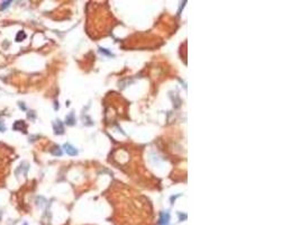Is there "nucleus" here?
I'll list each match as a JSON object with an SVG mask.
<instances>
[{
    "label": "nucleus",
    "mask_w": 300,
    "mask_h": 225,
    "mask_svg": "<svg viewBox=\"0 0 300 225\" xmlns=\"http://www.w3.org/2000/svg\"><path fill=\"white\" fill-rule=\"evenodd\" d=\"M64 150H65V152L69 154V155H77V154H78L77 149H75L74 147L70 145V144H65V145H64Z\"/></svg>",
    "instance_id": "nucleus-2"
},
{
    "label": "nucleus",
    "mask_w": 300,
    "mask_h": 225,
    "mask_svg": "<svg viewBox=\"0 0 300 225\" xmlns=\"http://www.w3.org/2000/svg\"><path fill=\"white\" fill-rule=\"evenodd\" d=\"M14 128L15 130H19V131H23V132H25V128H26V125H25V123H24L23 121H18L16 122L15 124H14Z\"/></svg>",
    "instance_id": "nucleus-3"
},
{
    "label": "nucleus",
    "mask_w": 300,
    "mask_h": 225,
    "mask_svg": "<svg viewBox=\"0 0 300 225\" xmlns=\"http://www.w3.org/2000/svg\"><path fill=\"white\" fill-rule=\"evenodd\" d=\"M10 1H2V5H1V9H6L7 7L9 6L10 5Z\"/></svg>",
    "instance_id": "nucleus-7"
},
{
    "label": "nucleus",
    "mask_w": 300,
    "mask_h": 225,
    "mask_svg": "<svg viewBox=\"0 0 300 225\" xmlns=\"http://www.w3.org/2000/svg\"><path fill=\"white\" fill-rule=\"evenodd\" d=\"M5 130H6V127H5V125H3V122H0V131L3 132Z\"/></svg>",
    "instance_id": "nucleus-8"
},
{
    "label": "nucleus",
    "mask_w": 300,
    "mask_h": 225,
    "mask_svg": "<svg viewBox=\"0 0 300 225\" xmlns=\"http://www.w3.org/2000/svg\"><path fill=\"white\" fill-rule=\"evenodd\" d=\"M54 130H55V132L57 134H62L63 133V131H64V128H63V125H62V123L60 121H57L56 122V124L54 125Z\"/></svg>",
    "instance_id": "nucleus-4"
},
{
    "label": "nucleus",
    "mask_w": 300,
    "mask_h": 225,
    "mask_svg": "<svg viewBox=\"0 0 300 225\" xmlns=\"http://www.w3.org/2000/svg\"><path fill=\"white\" fill-rule=\"evenodd\" d=\"M52 153L54 154V155H61V154H62V151L60 150V147H55V149L52 151Z\"/></svg>",
    "instance_id": "nucleus-6"
},
{
    "label": "nucleus",
    "mask_w": 300,
    "mask_h": 225,
    "mask_svg": "<svg viewBox=\"0 0 300 225\" xmlns=\"http://www.w3.org/2000/svg\"><path fill=\"white\" fill-rule=\"evenodd\" d=\"M25 37H26V34H25V32H18V34H17V36H16V39H17V42H22L23 39H25Z\"/></svg>",
    "instance_id": "nucleus-5"
},
{
    "label": "nucleus",
    "mask_w": 300,
    "mask_h": 225,
    "mask_svg": "<svg viewBox=\"0 0 300 225\" xmlns=\"http://www.w3.org/2000/svg\"><path fill=\"white\" fill-rule=\"evenodd\" d=\"M24 225H28V224H27V223H24Z\"/></svg>",
    "instance_id": "nucleus-9"
},
{
    "label": "nucleus",
    "mask_w": 300,
    "mask_h": 225,
    "mask_svg": "<svg viewBox=\"0 0 300 225\" xmlns=\"http://www.w3.org/2000/svg\"><path fill=\"white\" fill-rule=\"evenodd\" d=\"M170 221V214L169 213H161V219H160V225H169Z\"/></svg>",
    "instance_id": "nucleus-1"
}]
</instances>
